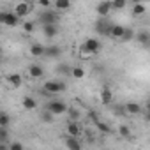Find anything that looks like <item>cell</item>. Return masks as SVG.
Returning <instances> with one entry per match:
<instances>
[{"label":"cell","instance_id":"1","mask_svg":"<svg viewBox=\"0 0 150 150\" xmlns=\"http://www.w3.org/2000/svg\"><path fill=\"white\" fill-rule=\"evenodd\" d=\"M99 50H101V42H99L97 39H94V37H88V39L83 42L81 55H85L83 58H88V57H92V55H97Z\"/></svg>","mask_w":150,"mask_h":150},{"label":"cell","instance_id":"2","mask_svg":"<svg viewBox=\"0 0 150 150\" xmlns=\"http://www.w3.org/2000/svg\"><path fill=\"white\" fill-rule=\"evenodd\" d=\"M39 21L42 23V27H46V25H58V21H60V14L55 13L53 9H50V11L41 13Z\"/></svg>","mask_w":150,"mask_h":150},{"label":"cell","instance_id":"3","mask_svg":"<svg viewBox=\"0 0 150 150\" xmlns=\"http://www.w3.org/2000/svg\"><path fill=\"white\" fill-rule=\"evenodd\" d=\"M67 104L65 103H62V101H51V103H48V110L46 111H50L53 117H60V115H64V113H67Z\"/></svg>","mask_w":150,"mask_h":150},{"label":"cell","instance_id":"4","mask_svg":"<svg viewBox=\"0 0 150 150\" xmlns=\"http://www.w3.org/2000/svg\"><path fill=\"white\" fill-rule=\"evenodd\" d=\"M20 23V18L14 13L9 11H0V25H6V27H16Z\"/></svg>","mask_w":150,"mask_h":150},{"label":"cell","instance_id":"5","mask_svg":"<svg viewBox=\"0 0 150 150\" xmlns=\"http://www.w3.org/2000/svg\"><path fill=\"white\" fill-rule=\"evenodd\" d=\"M111 27H113V23H111L108 18H101V20L96 21V32H97L99 35H110Z\"/></svg>","mask_w":150,"mask_h":150},{"label":"cell","instance_id":"6","mask_svg":"<svg viewBox=\"0 0 150 150\" xmlns=\"http://www.w3.org/2000/svg\"><path fill=\"white\" fill-rule=\"evenodd\" d=\"M67 88L64 81H46L44 83V92L46 94H60Z\"/></svg>","mask_w":150,"mask_h":150},{"label":"cell","instance_id":"7","mask_svg":"<svg viewBox=\"0 0 150 150\" xmlns=\"http://www.w3.org/2000/svg\"><path fill=\"white\" fill-rule=\"evenodd\" d=\"M30 9H32V6L28 4V2H20V4H16L14 6V14L18 16V18H23V16H27L28 13H30Z\"/></svg>","mask_w":150,"mask_h":150},{"label":"cell","instance_id":"8","mask_svg":"<svg viewBox=\"0 0 150 150\" xmlns=\"http://www.w3.org/2000/svg\"><path fill=\"white\" fill-rule=\"evenodd\" d=\"M60 55H62V48L60 46H55V44L44 46V57H48V58H58Z\"/></svg>","mask_w":150,"mask_h":150},{"label":"cell","instance_id":"9","mask_svg":"<svg viewBox=\"0 0 150 150\" xmlns=\"http://www.w3.org/2000/svg\"><path fill=\"white\" fill-rule=\"evenodd\" d=\"M67 134L69 136H72V138H80V134H81V125H80V122H69L67 124Z\"/></svg>","mask_w":150,"mask_h":150},{"label":"cell","instance_id":"10","mask_svg":"<svg viewBox=\"0 0 150 150\" xmlns=\"http://www.w3.org/2000/svg\"><path fill=\"white\" fill-rule=\"evenodd\" d=\"M96 11L101 18H106L110 13H111V2H99L96 6Z\"/></svg>","mask_w":150,"mask_h":150},{"label":"cell","instance_id":"11","mask_svg":"<svg viewBox=\"0 0 150 150\" xmlns=\"http://www.w3.org/2000/svg\"><path fill=\"white\" fill-rule=\"evenodd\" d=\"M65 148H67V150H81V141H80V138L67 136V138H65Z\"/></svg>","mask_w":150,"mask_h":150},{"label":"cell","instance_id":"12","mask_svg":"<svg viewBox=\"0 0 150 150\" xmlns=\"http://www.w3.org/2000/svg\"><path fill=\"white\" fill-rule=\"evenodd\" d=\"M134 37H136V42H139L141 46L148 48V42H150V34H148L146 30H143V32H138V34H134Z\"/></svg>","mask_w":150,"mask_h":150},{"label":"cell","instance_id":"13","mask_svg":"<svg viewBox=\"0 0 150 150\" xmlns=\"http://www.w3.org/2000/svg\"><path fill=\"white\" fill-rule=\"evenodd\" d=\"M51 7H53L55 13H58V11H67V9H71V2H69V0H57V2L51 4Z\"/></svg>","mask_w":150,"mask_h":150},{"label":"cell","instance_id":"14","mask_svg":"<svg viewBox=\"0 0 150 150\" xmlns=\"http://www.w3.org/2000/svg\"><path fill=\"white\" fill-rule=\"evenodd\" d=\"M42 34H44L46 39H53L58 34V25H46V27H42Z\"/></svg>","mask_w":150,"mask_h":150},{"label":"cell","instance_id":"15","mask_svg":"<svg viewBox=\"0 0 150 150\" xmlns=\"http://www.w3.org/2000/svg\"><path fill=\"white\" fill-rule=\"evenodd\" d=\"M7 83L11 85V87H14V88H18V87H21L23 85V80H21V76H20V74H9V76H7Z\"/></svg>","mask_w":150,"mask_h":150},{"label":"cell","instance_id":"16","mask_svg":"<svg viewBox=\"0 0 150 150\" xmlns=\"http://www.w3.org/2000/svg\"><path fill=\"white\" fill-rule=\"evenodd\" d=\"M124 32H125V27H122V25H113L111 30H110V37H113V39H122Z\"/></svg>","mask_w":150,"mask_h":150},{"label":"cell","instance_id":"17","mask_svg":"<svg viewBox=\"0 0 150 150\" xmlns=\"http://www.w3.org/2000/svg\"><path fill=\"white\" fill-rule=\"evenodd\" d=\"M28 74L32 78H41L42 74H44V69L41 67V65H37V64H32L30 67H28Z\"/></svg>","mask_w":150,"mask_h":150},{"label":"cell","instance_id":"18","mask_svg":"<svg viewBox=\"0 0 150 150\" xmlns=\"http://www.w3.org/2000/svg\"><path fill=\"white\" fill-rule=\"evenodd\" d=\"M30 55L32 57H44V46L39 42H34L30 46Z\"/></svg>","mask_w":150,"mask_h":150},{"label":"cell","instance_id":"19","mask_svg":"<svg viewBox=\"0 0 150 150\" xmlns=\"http://www.w3.org/2000/svg\"><path fill=\"white\" fill-rule=\"evenodd\" d=\"M23 108H25V110H28V111H32V110H35V108H37V101H35L34 97L27 96V97H23Z\"/></svg>","mask_w":150,"mask_h":150},{"label":"cell","instance_id":"20","mask_svg":"<svg viewBox=\"0 0 150 150\" xmlns=\"http://www.w3.org/2000/svg\"><path fill=\"white\" fill-rule=\"evenodd\" d=\"M125 111H127L129 115H139V113H141V106H139L138 103H127V104H125Z\"/></svg>","mask_w":150,"mask_h":150},{"label":"cell","instance_id":"21","mask_svg":"<svg viewBox=\"0 0 150 150\" xmlns=\"http://www.w3.org/2000/svg\"><path fill=\"white\" fill-rule=\"evenodd\" d=\"M111 101H113V94H111V90L103 88V92H101V103H103V104H110Z\"/></svg>","mask_w":150,"mask_h":150},{"label":"cell","instance_id":"22","mask_svg":"<svg viewBox=\"0 0 150 150\" xmlns=\"http://www.w3.org/2000/svg\"><path fill=\"white\" fill-rule=\"evenodd\" d=\"M11 124V117L4 111H0V127H9Z\"/></svg>","mask_w":150,"mask_h":150},{"label":"cell","instance_id":"23","mask_svg":"<svg viewBox=\"0 0 150 150\" xmlns=\"http://www.w3.org/2000/svg\"><path fill=\"white\" fill-rule=\"evenodd\" d=\"M71 74H72V76L76 78V80H80V78H83V76H85V69H83V67H72Z\"/></svg>","mask_w":150,"mask_h":150},{"label":"cell","instance_id":"24","mask_svg":"<svg viewBox=\"0 0 150 150\" xmlns=\"http://www.w3.org/2000/svg\"><path fill=\"white\" fill-rule=\"evenodd\" d=\"M132 39H134V32L125 27V32H124V35H122L120 41H122V42H129V41H132Z\"/></svg>","mask_w":150,"mask_h":150},{"label":"cell","instance_id":"25","mask_svg":"<svg viewBox=\"0 0 150 150\" xmlns=\"http://www.w3.org/2000/svg\"><path fill=\"white\" fill-rule=\"evenodd\" d=\"M7 141H9V129L0 127V143H7Z\"/></svg>","mask_w":150,"mask_h":150},{"label":"cell","instance_id":"26","mask_svg":"<svg viewBox=\"0 0 150 150\" xmlns=\"http://www.w3.org/2000/svg\"><path fill=\"white\" fill-rule=\"evenodd\" d=\"M145 11H146V6L145 4H134V7H132V14H145Z\"/></svg>","mask_w":150,"mask_h":150},{"label":"cell","instance_id":"27","mask_svg":"<svg viewBox=\"0 0 150 150\" xmlns=\"http://www.w3.org/2000/svg\"><path fill=\"white\" fill-rule=\"evenodd\" d=\"M23 32H27V34L35 32V23H34V21H25V23H23Z\"/></svg>","mask_w":150,"mask_h":150},{"label":"cell","instance_id":"28","mask_svg":"<svg viewBox=\"0 0 150 150\" xmlns=\"http://www.w3.org/2000/svg\"><path fill=\"white\" fill-rule=\"evenodd\" d=\"M125 6H127V2H125V0H115V2H111V9H117V11L124 9Z\"/></svg>","mask_w":150,"mask_h":150},{"label":"cell","instance_id":"29","mask_svg":"<svg viewBox=\"0 0 150 150\" xmlns=\"http://www.w3.org/2000/svg\"><path fill=\"white\" fill-rule=\"evenodd\" d=\"M118 134H120L122 138H129V136H131V129H129L127 125H120V127H118Z\"/></svg>","mask_w":150,"mask_h":150},{"label":"cell","instance_id":"30","mask_svg":"<svg viewBox=\"0 0 150 150\" xmlns=\"http://www.w3.org/2000/svg\"><path fill=\"white\" fill-rule=\"evenodd\" d=\"M67 111H69V117H71L72 122H80V115H81V113H80L78 110H67Z\"/></svg>","mask_w":150,"mask_h":150},{"label":"cell","instance_id":"31","mask_svg":"<svg viewBox=\"0 0 150 150\" xmlns=\"http://www.w3.org/2000/svg\"><path fill=\"white\" fill-rule=\"evenodd\" d=\"M53 118H55V117H53L50 111H44V113H41V120H42V122H46V124H51V122H53Z\"/></svg>","mask_w":150,"mask_h":150},{"label":"cell","instance_id":"32","mask_svg":"<svg viewBox=\"0 0 150 150\" xmlns=\"http://www.w3.org/2000/svg\"><path fill=\"white\" fill-rule=\"evenodd\" d=\"M71 71H72V67H71V65H67V64L58 65V72H62V74H71Z\"/></svg>","mask_w":150,"mask_h":150},{"label":"cell","instance_id":"33","mask_svg":"<svg viewBox=\"0 0 150 150\" xmlns=\"http://www.w3.org/2000/svg\"><path fill=\"white\" fill-rule=\"evenodd\" d=\"M96 127L101 131V132H110L111 129L108 127V124H104V122H96Z\"/></svg>","mask_w":150,"mask_h":150},{"label":"cell","instance_id":"34","mask_svg":"<svg viewBox=\"0 0 150 150\" xmlns=\"http://www.w3.org/2000/svg\"><path fill=\"white\" fill-rule=\"evenodd\" d=\"M9 150H25V148H23V145H21L20 141H13V143L9 145Z\"/></svg>","mask_w":150,"mask_h":150},{"label":"cell","instance_id":"35","mask_svg":"<svg viewBox=\"0 0 150 150\" xmlns=\"http://www.w3.org/2000/svg\"><path fill=\"white\" fill-rule=\"evenodd\" d=\"M39 6H42V7H50V9H51V2H48V0H41Z\"/></svg>","mask_w":150,"mask_h":150},{"label":"cell","instance_id":"36","mask_svg":"<svg viewBox=\"0 0 150 150\" xmlns=\"http://www.w3.org/2000/svg\"><path fill=\"white\" fill-rule=\"evenodd\" d=\"M0 150H9V145L7 143H0Z\"/></svg>","mask_w":150,"mask_h":150},{"label":"cell","instance_id":"37","mask_svg":"<svg viewBox=\"0 0 150 150\" xmlns=\"http://www.w3.org/2000/svg\"><path fill=\"white\" fill-rule=\"evenodd\" d=\"M2 53H4V50H2V46H0V57H2Z\"/></svg>","mask_w":150,"mask_h":150},{"label":"cell","instance_id":"38","mask_svg":"<svg viewBox=\"0 0 150 150\" xmlns=\"http://www.w3.org/2000/svg\"><path fill=\"white\" fill-rule=\"evenodd\" d=\"M0 78H2V76H0Z\"/></svg>","mask_w":150,"mask_h":150}]
</instances>
